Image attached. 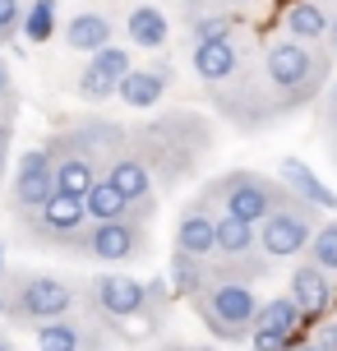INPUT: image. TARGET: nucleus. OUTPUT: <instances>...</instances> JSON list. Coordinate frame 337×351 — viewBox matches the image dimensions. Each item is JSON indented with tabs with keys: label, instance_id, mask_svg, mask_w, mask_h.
<instances>
[{
	"label": "nucleus",
	"instance_id": "1",
	"mask_svg": "<svg viewBox=\"0 0 337 351\" xmlns=\"http://www.w3.org/2000/svg\"><path fill=\"white\" fill-rule=\"evenodd\" d=\"M134 153L148 162V171H158L166 185H176L185 176H195V167L208 158L213 148V125L195 116V111H166L158 121H148L134 130Z\"/></svg>",
	"mask_w": 337,
	"mask_h": 351
},
{
	"label": "nucleus",
	"instance_id": "2",
	"mask_svg": "<svg viewBox=\"0 0 337 351\" xmlns=\"http://www.w3.org/2000/svg\"><path fill=\"white\" fill-rule=\"evenodd\" d=\"M259 70H264V88L273 93L277 111H296L328 79V56H319L314 47H305V42L282 37V42H273L264 51V65Z\"/></svg>",
	"mask_w": 337,
	"mask_h": 351
},
{
	"label": "nucleus",
	"instance_id": "3",
	"mask_svg": "<svg viewBox=\"0 0 337 351\" xmlns=\"http://www.w3.org/2000/svg\"><path fill=\"white\" fill-rule=\"evenodd\" d=\"M199 315L208 324V333L222 337V342H245L249 328H254V315H259V296L249 282H231V278H213L203 291L195 296Z\"/></svg>",
	"mask_w": 337,
	"mask_h": 351
},
{
	"label": "nucleus",
	"instance_id": "4",
	"mask_svg": "<svg viewBox=\"0 0 337 351\" xmlns=\"http://www.w3.org/2000/svg\"><path fill=\"white\" fill-rule=\"evenodd\" d=\"M314 227H319V208H310L305 199H296V194L286 190L277 199V208L254 227L259 231V254L264 259H296V254H305Z\"/></svg>",
	"mask_w": 337,
	"mask_h": 351
},
{
	"label": "nucleus",
	"instance_id": "5",
	"mask_svg": "<svg viewBox=\"0 0 337 351\" xmlns=\"http://www.w3.org/2000/svg\"><path fill=\"white\" fill-rule=\"evenodd\" d=\"M14 287L5 291V315L10 319H23V324H47V319H60L70 315L74 305H79V291H74L70 282L60 278H47V273H14Z\"/></svg>",
	"mask_w": 337,
	"mask_h": 351
},
{
	"label": "nucleus",
	"instance_id": "6",
	"mask_svg": "<svg viewBox=\"0 0 337 351\" xmlns=\"http://www.w3.org/2000/svg\"><path fill=\"white\" fill-rule=\"evenodd\" d=\"M203 194L217 199L222 213L240 217V222H249V227H259L268 213L277 208V199L286 194V185L282 180H268V176H254V171H231V176H217Z\"/></svg>",
	"mask_w": 337,
	"mask_h": 351
},
{
	"label": "nucleus",
	"instance_id": "7",
	"mask_svg": "<svg viewBox=\"0 0 337 351\" xmlns=\"http://www.w3.org/2000/svg\"><path fill=\"white\" fill-rule=\"evenodd\" d=\"M23 222H28V231H33L37 241L60 245L65 254H79V241L88 231V213H84V199H70V194L55 190L42 208L23 213Z\"/></svg>",
	"mask_w": 337,
	"mask_h": 351
},
{
	"label": "nucleus",
	"instance_id": "8",
	"mask_svg": "<svg viewBox=\"0 0 337 351\" xmlns=\"http://www.w3.org/2000/svg\"><path fill=\"white\" fill-rule=\"evenodd\" d=\"M79 254H92L102 263H134L148 254V222L134 217H116V222H88Z\"/></svg>",
	"mask_w": 337,
	"mask_h": 351
},
{
	"label": "nucleus",
	"instance_id": "9",
	"mask_svg": "<svg viewBox=\"0 0 337 351\" xmlns=\"http://www.w3.org/2000/svg\"><path fill=\"white\" fill-rule=\"evenodd\" d=\"M129 65H134V60H129L125 47H102V51H92L88 65L79 70V102H92V106L111 102Z\"/></svg>",
	"mask_w": 337,
	"mask_h": 351
},
{
	"label": "nucleus",
	"instance_id": "10",
	"mask_svg": "<svg viewBox=\"0 0 337 351\" xmlns=\"http://www.w3.org/2000/svg\"><path fill=\"white\" fill-rule=\"evenodd\" d=\"M259 254V231L240 222V217H231V213H217V231H213V263H245L249 273L259 278L264 273L268 259H254Z\"/></svg>",
	"mask_w": 337,
	"mask_h": 351
},
{
	"label": "nucleus",
	"instance_id": "11",
	"mask_svg": "<svg viewBox=\"0 0 337 351\" xmlns=\"http://www.w3.org/2000/svg\"><path fill=\"white\" fill-rule=\"evenodd\" d=\"M51 194H55V171H51L47 148H28V153L18 158V167H14V204H18V213L42 208Z\"/></svg>",
	"mask_w": 337,
	"mask_h": 351
},
{
	"label": "nucleus",
	"instance_id": "12",
	"mask_svg": "<svg viewBox=\"0 0 337 351\" xmlns=\"http://www.w3.org/2000/svg\"><path fill=\"white\" fill-rule=\"evenodd\" d=\"M286 296L296 300V310H301L305 324H310V319H323L337 305V282L328 278L323 268H314V263H301V268L291 273V291H286Z\"/></svg>",
	"mask_w": 337,
	"mask_h": 351
},
{
	"label": "nucleus",
	"instance_id": "13",
	"mask_svg": "<svg viewBox=\"0 0 337 351\" xmlns=\"http://www.w3.org/2000/svg\"><path fill=\"white\" fill-rule=\"evenodd\" d=\"M92 305L107 319H139L143 315V282L125 273H102L92 282Z\"/></svg>",
	"mask_w": 337,
	"mask_h": 351
},
{
	"label": "nucleus",
	"instance_id": "14",
	"mask_svg": "<svg viewBox=\"0 0 337 351\" xmlns=\"http://www.w3.org/2000/svg\"><path fill=\"white\" fill-rule=\"evenodd\" d=\"M190 65H195V74L208 88H227L236 74L245 70V65H240V47H236V37H222V42H199L195 51H190Z\"/></svg>",
	"mask_w": 337,
	"mask_h": 351
},
{
	"label": "nucleus",
	"instance_id": "15",
	"mask_svg": "<svg viewBox=\"0 0 337 351\" xmlns=\"http://www.w3.org/2000/svg\"><path fill=\"white\" fill-rule=\"evenodd\" d=\"M213 231H217V213L208 208V194H199L195 204H185V213L176 222V250L195 254V259H208L213 254Z\"/></svg>",
	"mask_w": 337,
	"mask_h": 351
},
{
	"label": "nucleus",
	"instance_id": "16",
	"mask_svg": "<svg viewBox=\"0 0 337 351\" xmlns=\"http://www.w3.org/2000/svg\"><path fill=\"white\" fill-rule=\"evenodd\" d=\"M166 84H171V65H166V60H162V65H129L121 88H116V97H121L125 106H134V111H148V106L162 102Z\"/></svg>",
	"mask_w": 337,
	"mask_h": 351
},
{
	"label": "nucleus",
	"instance_id": "17",
	"mask_svg": "<svg viewBox=\"0 0 337 351\" xmlns=\"http://www.w3.org/2000/svg\"><path fill=\"white\" fill-rule=\"evenodd\" d=\"M97 347H102V337L74 315L37 324V351H97Z\"/></svg>",
	"mask_w": 337,
	"mask_h": 351
},
{
	"label": "nucleus",
	"instance_id": "18",
	"mask_svg": "<svg viewBox=\"0 0 337 351\" xmlns=\"http://www.w3.org/2000/svg\"><path fill=\"white\" fill-rule=\"evenodd\" d=\"M102 176L125 194V204L153 199V171H148V162H143L139 153H125V148H121V153L107 162V171H102Z\"/></svg>",
	"mask_w": 337,
	"mask_h": 351
},
{
	"label": "nucleus",
	"instance_id": "19",
	"mask_svg": "<svg viewBox=\"0 0 337 351\" xmlns=\"http://www.w3.org/2000/svg\"><path fill=\"white\" fill-rule=\"evenodd\" d=\"M282 185L296 194V199H305L310 208H319V213H333V208H337V194L328 190V185H323V180L310 171L301 158H286V162H282Z\"/></svg>",
	"mask_w": 337,
	"mask_h": 351
},
{
	"label": "nucleus",
	"instance_id": "20",
	"mask_svg": "<svg viewBox=\"0 0 337 351\" xmlns=\"http://www.w3.org/2000/svg\"><path fill=\"white\" fill-rule=\"evenodd\" d=\"M282 28L291 42H305V47H314V42H323V33H328V10H323L319 0H291L282 14Z\"/></svg>",
	"mask_w": 337,
	"mask_h": 351
},
{
	"label": "nucleus",
	"instance_id": "21",
	"mask_svg": "<svg viewBox=\"0 0 337 351\" xmlns=\"http://www.w3.org/2000/svg\"><path fill=\"white\" fill-rule=\"evenodd\" d=\"M111 37H116V28H111L107 14H97V10H79V14L65 23V42H70L74 51H102V47H111Z\"/></svg>",
	"mask_w": 337,
	"mask_h": 351
},
{
	"label": "nucleus",
	"instance_id": "22",
	"mask_svg": "<svg viewBox=\"0 0 337 351\" xmlns=\"http://www.w3.org/2000/svg\"><path fill=\"white\" fill-rule=\"evenodd\" d=\"M125 37L143 51H162L166 47V14L158 5H134L129 19H125Z\"/></svg>",
	"mask_w": 337,
	"mask_h": 351
},
{
	"label": "nucleus",
	"instance_id": "23",
	"mask_svg": "<svg viewBox=\"0 0 337 351\" xmlns=\"http://www.w3.org/2000/svg\"><path fill=\"white\" fill-rule=\"evenodd\" d=\"M301 324H305V315L296 310V300H291V296L259 300V315H254V328H259V333H277V337H291V342H296Z\"/></svg>",
	"mask_w": 337,
	"mask_h": 351
},
{
	"label": "nucleus",
	"instance_id": "24",
	"mask_svg": "<svg viewBox=\"0 0 337 351\" xmlns=\"http://www.w3.org/2000/svg\"><path fill=\"white\" fill-rule=\"evenodd\" d=\"M84 213H88V222H116V217H129V204L107 176H97V185L84 194Z\"/></svg>",
	"mask_w": 337,
	"mask_h": 351
},
{
	"label": "nucleus",
	"instance_id": "25",
	"mask_svg": "<svg viewBox=\"0 0 337 351\" xmlns=\"http://www.w3.org/2000/svg\"><path fill=\"white\" fill-rule=\"evenodd\" d=\"M166 282H171L176 296H199V291L208 287V268H203V259L176 250V254H171V273H166Z\"/></svg>",
	"mask_w": 337,
	"mask_h": 351
},
{
	"label": "nucleus",
	"instance_id": "26",
	"mask_svg": "<svg viewBox=\"0 0 337 351\" xmlns=\"http://www.w3.org/2000/svg\"><path fill=\"white\" fill-rule=\"evenodd\" d=\"M18 33L28 42H51L55 37V0H28L23 5V19H18Z\"/></svg>",
	"mask_w": 337,
	"mask_h": 351
},
{
	"label": "nucleus",
	"instance_id": "27",
	"mask_svg": "<svg viewBox=\"0 0 337 351\" xmlns=\"http://www.w3.org/2000/svg\"><path fill=\"white\" fill-rule=\"evenodd\" d=\"M305 263H314V268H323L328 278H337V217L323 222V227H314L310 245H305Z\"/></svg>",
	"mask_w": 337,
	"mask_h": 351
},
{
	"label": "nucleus",
	"instance_id": "28",
	"mask_svg": "<svg viewBox=\"0 0 337 351\" xmlns=\"http://www.w3.org/2000/svg\"><path fill=\"white\" fill-rule=\"evenodd\" d=\"M222 37H236V19L231 14H195L190 19V47H199V42H222Z\"/></svg>",
	"mask_w": 337,
	"mask_h": 351
},
{
	"label": "nucleus",
	"instance_id": "29",
	"mask_svg": "<svg viewBox=\"0 0 337 351\" xmlns=\"http://www.w3.org/2000/svg\"><path fill=\"white\" fill-rule=\"evenodd\" d=\"M18 19H23V5L18 0H0V42H10L18 33Z\"/></svg>",
	"mask_w": 337,
	"mask_h": 351
},
{
	"label": "nucleus",
	"instance_id": "30",
	"mask_svg": "<svg viewBox=\"0 0 337 351\" xmlns=\"http://www.w3.org/2000/svg\"><path fill=\"white\" fill-rule=\"evenodd\" d=\"M249 337H254V351H291V347H296L291 337H277V333H259V328H249Z\"/></svg>",
	"mask_w": 337,
	"mask_h": 351
},
{
	"label": "nucleus",
	"instance_id": "31",
	"mask_svg": "<svg viewBox=\"0 0 337 351\" xmlns=\"http://www.w3.org/2000/svg\"><path fill=\"white\" fill-rule=\"evenodd\" d=\"M10 139H14V116L0 121V171H5V162H10Z\"/></svg>",
	"mask_w": 337,
	"mask_h": 351
},
{
	"label": "nucleus",
	"instance_id": "32",
	"mask_svg": "<svg viewBox=\"0 0 337 351\" xmlns=\"http://www.w3.org/2000/svg\"><path fill=\"white\" fill-rule=\"evenodd\" d=\"M319 347L323 351H337V324H323V328H319Z\"/></svg>",
	"mask_w": 337,
	"mask_h": 351
},
{
	"label": "nucleus",
	"instance_id": "33",
	"mask_svg": "<svg viewBox=\"0 0 337 351\" xmlns=\"http://www.w3.org/2000/svg\"><path fill=\"white\" fill-rule=\"evenodd\" d=\"M0 102H14V84H10V70H5V60H0Z\"/></svg>",
	"mask_w": 337,
	"mask_h": 351
},
{
	"label": "nucleus",
	"instance_id": "34",
	"mask_svg": "<svg viewBox=\"0 0 337 351\" xmlns=\"http://www.w3.org/2000/svg\"><path fill=\"white\" fill-rule=\"evenodd\" d=\"M323 42L337 51V14H328V33H323Z\"/></svg>",
	"mask_w": 337,
	"mask_h": 351
},
{
	"label": "nucleus",
	"instance_id": "35",
	"mask_svg": "<svg viewBox=\"0 0 337 351\" xmlns=\"http://www.w3.org/2000/svg\"><path fill=\"white\" fill-rule=\"evenodd\" d=\"M291 351H323V347H319V342H296Z\"/></svg>",
	"mask_w": 337,
	"mask_h": 351
},
{
	"label": "nucleus",
	"instance_id": "36",
	"mask_svg": "<svg viewBox=\"0 0 337 351\" xmlns=\"http://www.w3.org/2000/svg\"><path fill=\"white\" fill-rule=\"evenodd\" d=\"M328 106H333V121H337V79H333V93H328Z\"/></svg>",
	"mask_w": 337,
	"mask_h": 351
},
{
	"label": "nucleus",
	"instance_id": "37",
	"mask_svg": "<svg viewBox=\"0 0 337 351\" xmlns=\"http://www.w3.org/2000/svg\"><path fill=\"white\" fill-rule=\"evenodd\" d=\"M0 351H14V342H10V337H0Z\"/></svg>",
	"mask_w": 337,
	"mask_h": 351
},
{
	"label": "nucleus",
	"instance_id": "38",
	"mask_svg": "<svg viewBox=\"0 0 337 351\" xmlns=\"http://www.w3.org/2000/svg\"><path fill=\"white\" fill-rule=\"evenodd\" d=\"M0 278H5V245H0Z\"/></svg>",
	"mask_w": 337,
	"mask_h": 351
},
{
	"label": "nucleus",
	"instance_id": "39",
	"mask_svg": "<svg viewBox=\"0 0 337 351\" xmlns=\"http://www.w3.org/2000/svg\"><path fill=\"white\" fill-rule=\"evenodd\" d=\"M222 5H249V0H222Z\"/></svg>",
	"mask_w": 337,
	"mask_h": 351
},
{
	"label": "nucleus",
	"instance_id": "40",
	"mask_svg": "<svg viewBox=\"0 0 337 351\" xmlns=\"http://www.w3.org/2000/svg\"><path fill=\"white\" fill-rule=\"evenodd\" d=\"M185 351H213V347H185Z\"/></svg>",
	"mask_w": 337,
	"mask_h": 351
},
{
	"label": "nucleus",
	"instance_id": "41",
	"mask_svg": "<svg viewBox=\"0 0 337 351\" xmlns=\"http://www.w3.org/2000/svg\"><path fill=\"white\" fill-rule=\"evenodd\" d=\"M5 310H10V305H5V296H0V315H5Z\"/></svg>",
	"mask_w": 337,
	"mask_h": 351
},
{
	"label": "nucleus",
	"instance_id": "42",
	"mask_svg": "<svg viewBox=\"0 0 337 351\" xmlns=\"http://www.w3.org/2000/svg\"><path fill=\"white\" fill-rule=\"evenodd\" d=\"M162 351H185V347H162Z\"/></svg>",
	"mask_w": 337,
	"mask_h": 351
},
{
	"label": "nucleus",
	"instance_id": "43",
	"mask_svg": "<svg viewBox=\"0 0 337 351\" xmlns=\"http://www.w3.org/2000/svg\"><path fill=\"white\" fill-rule=\"evenodd\" d=\"M328 5H333V10H337V0H328Z\"/></svg>",
	"mask_w": 337,
	"mask_h": 351
}]
</instances>
